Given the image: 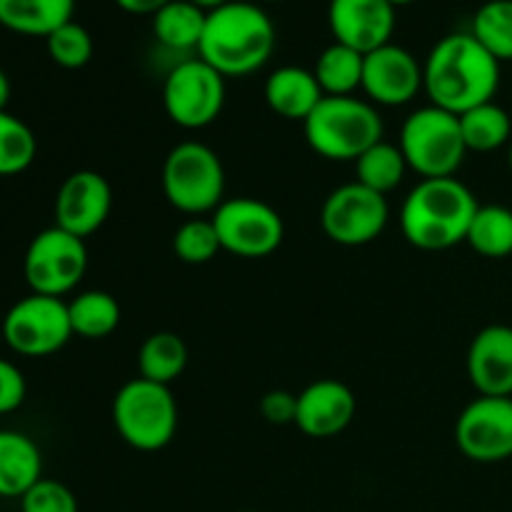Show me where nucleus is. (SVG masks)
Here are the masks:
<instances>
[{"label":"nucleus","instance_id":"obj_1","mask_svg":"<svg viewBox=\"0 0 512 512\" xmlns=\"http://www.w3.org/2000/svg\"><path fill=\"white\" fill-rule=\"evenodd\" d=\"M500 85V60L473 33H450L433 45L423 63V90L430 105L453 115L490 103Z\"/></svg>","mask_w":512,"mask_h":512},{"label":"nucleus","instance_id":"obj_2","mask_svg":"<svg viewBox=\"0 0 512 512\" xmlns=\"http://www.w3.org/2000/svg\"><path fill=\"white\" fill-rule=\"evenodd\" d=\"M275 38V25L263 8L230 0L208 13L198 58L213 65L225 78H243L268 63Z\"/></svg>","mask_w":512,"mask_h":512},{"label":"nucleus","instance_id":"obj_3","mask_svg":"<svg viewBox=\"0 0 512 512\" xmlns=\"http://www.w3.org/2000/svg\"><path fill=\"white\" fill-rule=\"evenodd\" d=\"M478 208L473 190L458 178H423L400 208V228L415 248L448 250L465 243Z\"/></svg>","mask_w":512,"mask_h":512},{"label":"nucleus","instance_id":"obj_4","mask_svg":"<svg viewBox=\"0 0 512 512\" xmlns=\"http://www.w3.org/2000/svg\"><path fill=\"white\" fill-rule=\"evenodd\" d=\"M305 140L325 160H358L383 140L378 105L355 95H325L303 123Z\"/></svg>","mask_w":512,"mask_h":512},{"label":"nucleus","instance_id":"obj_5","mask_svg":"<svg viewBox=\"0 0 512 512\" xmlns=\"http://www.w3.org/2000/svg\"><path fill=\"white\" fill-rule=\"evenodd\" d=\"M113 423L130 448L155 453L178 433V403L168 385L133 378L115 393Z\"/></svg>","mask_w":512,"mask_h":512},{"label":"nucleus","instance_id":"obj_6","mask_svg":"<svg viewBox=\"0 0 512 512\" xmlns=\"http://www.w3.org/2000/svg\"><path fill=\"white\" fill-rule=\"evenodd\" d=\"M163 193L185 215L215 213L225 200V168L218 153L198 140L175 145L163 163Z\"/></svg>","mask_w":512,"mask_h":512},{"label":"nucleus","instance_id":"obj_7","mask_svg":"<svg viewBox=\"0 0 512 512\" xmlns=\"http://www.w3.org/2000/svg\"><path fill=\"white\" fill-rule=\"evenodd\" d=\"M398 148L410 170L423 178H455L463 165L465 148L458 115L443 108H420L405 118Z\"/></svg>","mask_w":512,"mask_h":512},{"label":"nucleus","instance_id":"obj_8","mask_svg":"<svg viewBox=\"0 0 512 512\" xmlns=\"http://www.w3.org/2000/svg\"><path fill=\"white\" fill-rule=\"evenodd\" d=\"M85 270H88L85 240L58 225L40 230L25 250V283L38 295L63 298L65 293L78 288Z\"/></svg>","mask_w":512,"mask_h":512},{"label":"nucleus","instance_id":"obj_9","mask_svg":"<svg viewBox=\"0 0 512 512\" xmlns=\"http://www.w3.org/2000/svg\"><path fill=\"white\" fill-rule=\"evenodd\" d=\"M163 105L168 118L180 128H208L223 113L225 75L203 58L183 60L165 78Z\"/></svg>","mask_w":512,"mask_h":512},{"label":"nucleus","instance_id":"obj_10","mask_svg":"<svg viewBox=\"0 0 512 512\" xmlns=\"http://www.w3.org/2000/svg\"><path fill=\"white\" fill-rule=\"evenodd\" d=\"M73 338L68 303L50 295H28L18 300L3 318V340L13 353L45 358L58 353Z\"/></svg>","mask_w":512,"mask_h":512},{"label":"nucleus","instance_id":"obj_11","mask_svg":"<svg viewBox=\"0 0 512 512\" xmlns=\"http://www.w3.org/2000/svg\"><path fill=\"white\" fill-rule=\"evenodd\" d=\"M220 248L238 258H268L280 248L285 225L273 205L258 198H230L213 213Z\"/></svg>","mask_w":512,"mask_h":512},{"label":"nucleus","instance_id":"obj_12","mask_svg":"<svg viewBox=\"0 0 512 512\" xmlns=\"http://www.w3.org/2000/svg\"><path fill=\"white\" fill-rule=\"evenodd\" d=\"M388 220V198L365 188L358 180L335 188L320 210V225L325 235L345 248H358L378 240Z\"/></svg>","mask_w":512,"mask_h":512},{"label":"nucleus","instance_id":"obj_13","mask_svg":"<svg viewBox=\"0 0 512 512\" xmlns=\"http://www.w3.org/2000/svg\"><path fill=\"white\" fill-rule=\"evenodd\" d=\"M455 443L473 463L512 458V398H475L455 423Z\"/></svg>","mask_w":512,"mask_h":512},{"label":"nucleus","instance_id":"obj_14","mask_svg":"<svg viewBox=\"0 0 512 512\" xmlns=\"http://www.w3.org/2000/svg\"><path fill=\"white\" fill-rule=\"evenodd\" d=\"M113 208V188L95 170H75L55 195V225L78 238L98 233Z\"/></svg>","mask_w":512,"mask_h":512},{"label":"nucleus","instance_id":"obj_15","mask_svg":"<svg viewBox=\"0 0 512 512\" xmlns=\"http://www.w3.org/2000/svg\"><path fill=\"white\" fill-rule=\"evenodd\" d=\"M360 90L373 105H408L423 90V65L408 48L388 43L365 55Z\"/></svg>","mask_w":512,"mask_h":512},{"label":"nucleus","instance_id":"obj_16","mask_svg":"<svg viewBox=\"0 0 512 512\" xmlns=\"http://www.w3.org/2000/svg\"><path fill=\"white\" fill-rule=\"evenodd\" d=\"M328 25L335 43L368 55L393 43L395 8L388 0H330Z\"/></svg>","mask_w":512,"mask_h":512},{"label":"nucleus","instance_id":"obj_17","mask_svg":"<svg viewBox=\"0 0 512 512\" xmlns=\"http://www.w3.org/2000/svg\"><path fill=\"white\" fill-rule=\"evenodd\" d=\"M358 413L355 393L335 378H323L310 383L298 393V413L295 425L308 438H335L353 423Z\"/></svg>","mask_w":512,"mask_h":512},{"label":"nucleus","instance_id":"obj_18","mask_svg":"<svg viewBox=\"0 0 512 512\" xmlns=\"http://www.w3.org/2000/svg\"><path fill=\"white\" fill-rule=\"evenodd\" d=\"M468 378L480 395L512 398V328L488 325L468 350Z\"/></svg>","mask_w":512,"mask_h":512},{"label":"nucleus","instance_id":"obj_19","mask_svg":"<svg viewBox=\"0 0 512 512\" xmlns=\"http://www.w3.org/2000/svg\"><path fill=\"white\" fill-rule=\"evenodd\" d=\"M323 98L325 95L313 70L298 68V65H283L265 80V103L285 120L305 123Z\"/></svg>","mask_w":512,"mask_h":512},{"label":"nucleus","instance_id":"obj_20","mask_svg":"<svg viewBox=\"0 0 512 512\" xmlns=\"http://www.w3.org/2000/svg\"><path fill=\"white\" fill-rule=\"evenodd\" d=\"M43 478L40 448L18 430H0V498H23Z\"/></svg>","mask_w":512,"mask_h":512},{"label":"nucleus","instance_id":"obj_21","mask_svg":"<svg viewBox=\"0 0 512 512\" xmlns=\"http://www.w3.org/2000/svg\"><path fill=\"white\" fill-rule=\"evenodd\" d=\"M75 0H0V25L18 35L48 38L73 20Z\"/></svg>","mask_w":512,"mask_h":512},{"label":"nucleus","instance_id":"obj_22","mask_svg":"<svg viewBox=\"0 0 512 512\" xmlns=\"http://www.w3.org/2000/svg\"><path fill=\"white\" fill-rule=\"evenodd\" d=\"M188 365V345L178 333L160 330L145 338L138 350V373L150 383L168 385L183 375Z\"/></svg>","mask_w":512,"mask_h":512},{"label":"nucleus","instance_id":"obj_23","mask_svg":"<svg viewBox=\"0 0 512 512\" xmlns=\"http://www.w3.org/2000/svg\"><path fill=\"white\" fill-rule=\"evenodd\" d=\"M208 13L190 0H173L153 15V35L170 50H198Z\"/></svg>","mask_w":512,"mask_h":512},{"label":"nucleus","instance_id":"obj_24","mask_svg":"<svg viewBox=\"0 0 512 512\" xmlns=\"http://www.w3.org/2000/svg\"><path fill=\"white\" fill-rule=\"evenodd\" d=\"M73 335L85 340H103L120 325V305L105 290H85L68 303Z\"/></svg>","mask_w":512,"mask_h":512},{"label":"nucleus","instance_id":"obj_25","mask_svg":"<svg viewBox=\"0 0 512 512\" xmlns=\"http://www.w3.org/2000/svg\"><path fill=\"white\" fill-rule=\"evenodd\" d=\"M365 55L343 43H333L315 60V80L323 95H355L363 88Z\"/></svg>","mask_w":512,"mask_h":512},{"label":"nucleus","instance_id":"obj_26","mask_svg":"<svg viewBox=\"0 0 512 512\" xmlns=\"http://www.w3.org/2000/svg\"><path fill=\"white\" fill-rule=\"evenodd\" d=\"M458 120L465 148L475 153H493L512 143V120L508 110L500 108L495 100L465 110L463 115H458Z\"/></svg>","mask_w":512,"mask_h":512},{"label":"nucleus","instance_id":"obj_27","mask_svg":"<svg viewBox=\"0 0 512 512\" xmlns=\"http://www.w3.org/2000/svg\"><path fill=\"white\" fill-rule=\"evenodd\" d=\"M408 170L403 150L385 138L355 160V180L380 195H388L390 190L398 188Z\"/></svg>","mask_w":512,"mask_h":512},{"label":"nucleus","instance_id":"obj_28","mask_svg":"<svg viewBox=\"0 0 512 512\" xmlns=\"http://www.w3.org/2000/svg\"><path fill=\"white\" fill-rule=\"evenodd\" d=\"M465 243L483 258H508L512 255V210L505 205H480Z\"/></svg>","mask_w":512,"mask_h":512},{"label":"nucleus","instance_id":"obj_29","mask_svg":"<svg viewBox=\"0 0 512 512\" xmlns=\"http://www.w3.org/2000/svg\"><path fill=\"white\" fill-rule=\"evenodd\" d=\"M470 33L500 63L512 60V0H488L480 5Z\"/></svg>","mask_w":512,"mask_h":512},{"label":"nucleus","instance_id":"obj_30","mask_svg":"<svg viewBox=\"0 0 512 512\" xmlns=\"http://www.w3.org/2000/svg\"><path fill=\"white\" fill-rule=\"evenodd\" d=\"M38 153V140L33 130L8 110L0 113V178L18 175L33 165Z\"/></svg>","mask_w":512,"mask_h":512},{"label":"nucleus","instance_id":"obj_31","mask_svg":"<svg viewBox=\"0 0 512 512\" xmlns=\"http://www.w3.org/2000/svg\"><path fill=\"white\" fill-rule=\"evenodd\" d=\"M220 238L215 230L213 218H190L175 230L173 235V253L178 260L188 265H205L220 253Z\"/></svg>","mask_w":512,"mask_h":512},{"label":"nucleus","instance_id":"obj_32","mask_svg":"<svg viewBox=\"0 0 512 512\" xmlns=\"http://www.w3.org/2000/svg\"><path fill=\"white\" fill-rule=\"evenodd\" d=\"M48 45V55L55 65L65 70H78L85 68L93 58V38H90L88 30L80 23L70 20V23L60 25L58 30L45 38Z\"/></svg>","mask_w":512,"mask_h":512},{"label":"nucleus","instance_id":"obj_33","mask_svg":"<svg viewBox=\"0 0 512 512\" xmlns=\"http://www.w3.org/2000/svg\"><path fill=\"white\" fill-rule=\"evenodd\" d=\"M20 512H78V500L68 485L58 480L40 478L20 498Z\"/></svg>","mask_w":512,"mask_h":512},{"label":"nucleus","instance_id":"obj_34","mask_svg":"<svg viewBox=\"0 0 512 512\" xmlns=\"http://www.w3.org/2000/svg\"><path fill=\"white\" fill-rule=\"evenodd\" d=\"M25 393H28V385H25L18 365L0 358V415L18 410L23 405Z\"/></svg>","mask_w":512,"mask_h":512},{"label":"nucleus","instance_id":"obj_35","mask_svg":"<svg viewBox=\"0 0 512 512\" xmlns=\"http://www.w3.org/2000/svg\"><path fill=\"white\" fill-rule=\"evenodd\" d=\"M295 413H298V395L288 390H270L260 400V415L270 425H295Z\"/></svg>","mask_w":512,"mask_h":512},{"label":"nucleus","instance_id":"obj_36","mask_svg":"<svg viewBox=\"0 0 512 512\" xmlns=\"http://www.w3.org/2000/svg\"><path fill=\"white\" fill-rule=\"evenodd\" d=\"M118 8H123L130 15H150L153 18L158 10H163L165 5L173 3V0H115Z\"/></svg>","mask_w":512,"mask_h":512},{"label":"nucleus","instance_id":"obj_37","mask_svg":"<svg viewBox=\"0 0 512 512\" xmlns=\"http://www.w3.org/2000/svg\"><path fill=\"white\" fill-rule=\"evenodd\" d=\"M8 100H10V78L5 75V70L0 68V113H5Z\"/></svg>","mask_w":512,"mask_h":512},{"label":"nucleus","instance_id":"obj_38","mask_svg":"<svg viewBox=\"0 0 512 512\" xmlns=\"http://www.w3.org/2000/svg\"><path fill=\"white\" fill-rule=\"evenodd\" d=\"M190 3H195V5H198V8H203L205 13H210V10L220 8V5L230 3V0H190Z\"/></svg>","mask_w":512,"mask_h":512},{"label":"nucleus","instance_id":"obj_39","mask_svg":"<svg viewBox=\"0 0 512 512\" xmlns=\"http://www.w3.org/2000/svg\"><path fill=\"white\" fill-rule=\"evenodd\" d=\"M388 3L393 5L395 10H398V8H403V5H410V3H415V0H388Z\"/></svg>","mask_w":512,"mask_h":512},{"label":"nucleus","instance_id":"obj_40","mask_svg":"<svg viewBox=\"0 0 512 512\" xmlns=\"http://www.w3.org/2000/svg\"><path fill=\"white\" fill-rule=\"evenodd\" d=\"M508 163H510V173H512V143H510V150H508Z\"/></svg>","mask_w":512,"mask_h":512},{"label":"nucleus","instance_id":"obj_41","mask_svg":"<svg viewBox=\"0 0 512 512\" xmlns=\"http://www.w3.org/2000/svg\"><path fill=\"white\" fill-rule=\"evenodd\" d=\"M268 3H275V0H268Z\"/></svg>","mask_w":512,"mask_h":512}]
</instances>
